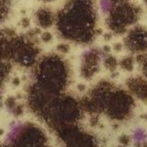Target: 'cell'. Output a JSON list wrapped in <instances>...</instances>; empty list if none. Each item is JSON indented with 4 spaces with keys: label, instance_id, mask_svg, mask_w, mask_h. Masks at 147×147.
Returning a JSON list of instances; mask_svg holds the SVG:
<instances>
[{
    "label": "cell",
    "instance_id": "cell-1",
    "mask_svg": "<svg viewBox=\"0 0 147 147\" xmlns=\"http://www.w3.org/2000/svg\"><path fill=\"white\" fill-rule=\"evenodd\" d=\"M147 138V133L144 129L142 128H137L133 131V135H132V139L135 142L141 143L143 141H145Z\"/></svg>",
    "mask_w": 147,
    "mask_h": 147
},
{
    "label": "cell",
    "instance_id": "cell-2",
    "mask_svg": "<svg viewBox=\"0 0 147 147\" xmlns=\"http://www.w3.org/2000/svg\"><path fill=\"white\" fill-rule=\"evenodd\" d=\"M20 130H21V125L20 124H14L13 125V126L10 128V130H9L8 134H7V136H6V142H11V141L14 140V139L17 137V135L19 134Z\"/></svg>",
    "mask_w": 147,
    "mask_h": 147
},
{
    "label": "cell",
    "instance_id": "cell-3",
    "mask_svg": "<svg viewBox=\"0 0 147 147\" xmlns=\"http://www.w3.org/2000/svg\"><path fill=\"white\" fill-rule=\"evenodd\" d=\"M111 2L110 0H101L100 2V6H101V9L104 13H107L109 10L111 9Z\"/></svg>",
    "mask_w": 147,
    "mask_h": 147
}]
</instances>
